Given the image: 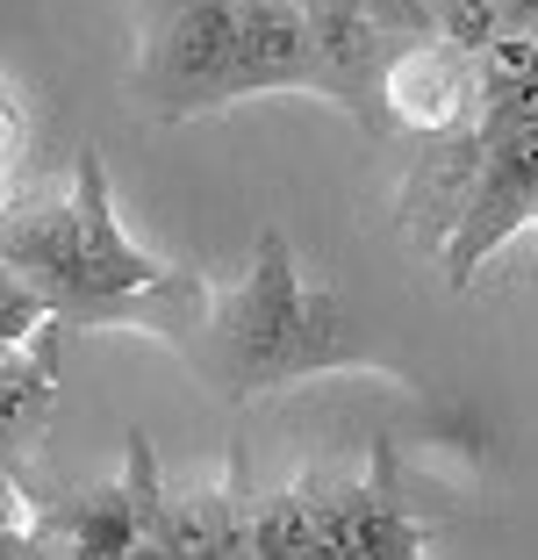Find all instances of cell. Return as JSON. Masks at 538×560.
Wrapping results in <instances>:
<instances>
[{"instance_id":"obj_9","label":"cell","mask_w":538,"mask_h":560,"mask_svg":"<svg viewBox=\"0 0 538 560\" xmlns=\"http://www.w3.org/2000/svg\"><path fill=\"white\" fill-rule=\"evenodd\" d=\"M309 22H316V80H309V94L338 101V108H352V116H374L381 72H388V58H381L388 30L374 22V8H366V0H324V8H309Z\"/></svg>"},{"instance_id":"obj_2","label":"cell","mask_w":538,"mask_h":560,"mask_svg":"<svg viewBox=\"0 0 538 560\" xmlns=\"http://www.w3.org/2000/svg\"><path fill=\"white\" fill-rule=\"evenodd\" d=\"M179 360L195 366L223 402L273 396L288 381L330 374V366L359 360L344 310L330 288H309L294 273V252L280 231L252 245V266L237 280H215L201 330L179 346Z\"/></svg>"},{"instance_id":"obj_15","label":"cell","mask_w":538,"mask_h":560,"mask_svg":"<svg viewBox=\"0 0 538 560\" xmlns=\"http://www.w3.org/2000/svg\"><path fill=\"white\" fill-rule=\"evenodd\" d=\"M179 8H201V0H137V36L159 30L165 15H179Z\"/></svg>"},{"instance_id":"obj_12","label":"cell","mask_w":538,"mask_h":560,"mask_svg":"<svg viewBox=\"0 0 538 560\" xmlns=\"http://www.w3.org/2000/svg\"><path fill=\"white\" fill-rule=\"evenodd\" d=\"M473 72H481V122L503 116V108H517L524 94H538V15L503 22V30L481 44Z\"/></svg>"},{"instance_id":"obj_4","label":"cell","mask_w":538,"mask_h":560,"mask_svg":"<svg viewBox=\"0 0 538 560\" xmlns=\"http://www.w3.org/2000/svg\"><path fill=\"white\" fill-rule=\"evenodd\" d=\"M230 36H237V0H201V8H179L159 30L137 36V72L130 94L144 101L151 116H209L215 86L230 66Z\"/></svg>"},{"instance_id":"obj_14","label":"cell","mask_w":538,"mask_h":560,"mask_svg":"<svg viewBox=\"0 0 538 560\" xmlns=\"http://www.w3.org/2000/svg\"><path fill=\"white\" fill-rule=\"evenodd\" d=\"M503 22H517L510 0H445L438 15H431V36H445V44H459V50L481 58V44H489Z\"/></svg>"},{"instance_id":"obj_11","label":"cell","mask_w":538,"mask_h":560,"mask_svg":"<svg viewBox=\"0 0 538 560\" xmlns=\"http://www.w3.org/2000/svg\"><path fill=\"white\" fill-rule=\"evenodd\" d=\"M58 324H44L36 338L8 346V374H0V431H8V467H22L44 439V417H50V388H58Z\"/></svg>"},{"instance_id":"obj_5","label":"cell","mask_w":538,"mask_h":560,"mask_svg":"<svg viewBox=\"0 0 538 560\" xmlns=\"http://www.w3.org/2000/svg\"><path fill=\"white\" fill-rule=\"evenodd\" d=\"M316 517H324V546L330 560H409L431 546V525H417L402 503V481H395V445L366 453V475H330L309 467L302 475Z\"/></svg>"},{"instance_id":"obj_13","label":"cell","mask_w":538,"mask_h":560,"mask_svg":"<svg viewBox=\"0 0 538 560\" xmlns=\"http://www.w3.org/2000/svg\"><path fill=\"white\" fill-rule=\"evenodd\" d=\"M122 481H130V503H137V553L173 560V532H165V481H159V453H151L144 431H130V460H122Z\"/></svg>"},{"instance_id":"obj_7","label":"cell","mask_w":538,"mask_h":560,"mask_svg":"<svg viewBox=\"0 0 538 560\" xmlns=\"http://www.w3.org/2000/svg\"><path fill=\"white\" fill-rule=\"evenodd\" d=\"M316 80V22L302 0H237V36H230V66L215 86V108L245 94H280V86Z\"/></svg>"},{"instance_id":"obj_1","label":"cell","mask_w":538,"mask_h":560,"mask_svg":"<svg viewBox=\"0 0 538 560\" xmlns=\"http://www.w3.org/2000/svg\"><path fill=\"white\" fill-rule=\"evenodd\" d=\"M8 266L36 273L58 302L72 330H151L165 346H187L209 316L215 280L201 273H165L122 223H115V195H108V165L101 151H80L66 201H36V209L8 215L0 237Z\"/></svg>"},{"instance_id":"obj_10","label":"cell","mask_w":538,"mask_h":560,"mask_svg":"<svg viewBox=\"0 0 538 560\" xmlns=\"http://www.w3.org/2000/svg\"><path fill=\"white\" fill-rule=\"evenodd\" d=\"M15 553H86V560H122V553H137L130 481H101V489H80L72 503H50V511L22 532Z\"/></svg>"},{"instance_id":"obj_8","label":"cell","mask_w":538,"mask_h":560,"mask_svg":"<svg viewBox=\"0 0 538 560\" xmlns=\"http://www.w3.org/2000/svg\"><path fill=\"white\" fill-rule=\"evenodd\" d=\"M481 180V122H459L445 137H424V159L402 180V237L424 252H445Z\"/></svg>"},{"instance_id":"obj_6","label":"cell","mask_w":538,"mask_h":560,"mask_svg":"<svg viewBox=\"0 0 538 560\" xmlns=\"http://www.w3.org/2000/svg\"><path fill=\"white\" fill-rule=\"evenodd\" d=\"M381 116L409 137H445L459 122H481V72L473 50L445 36H409L381 72Z\"/></svg>"},{"instance_id":"obj_3","label":"cell","mask_w":538,"mask_h":560,"mask_svg":"<svg viewBox=\"0 0 538 560\" xmlns=\"http://www.w3.org/2000/svg\"><path fill=\"white\" fill-rule=\"evenodd\" d=\"M531 223H538V94H524L517 108L481 122V180H473V201H467V215H459L453 245L438 252L445 280L467 288V280L517 231H531Z\"/></svg>"}]
</instances>
